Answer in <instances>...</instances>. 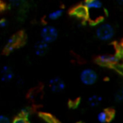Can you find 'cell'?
<instances>
[{
    "label": "cell",
    "instance_id": "1",
    "mask_svg": "<svg viewBox=\"0 0 123 123\" xmlns=\"http://www.w3.org/2000/svg\"><path fill=\"white\" fill-rule=\"evenodd\" d=\"M84 4L87 8L88 19L91 24L97 25L103 19L104 15H107V10L100 0H86Z\"/></svg>",
    "mask_w": 123,
    "mask_h": 123
},
{
    "label": "cell",
    "instance_id": "2",
    "mask_svg": "<svg viewBox=\"0 0 123 123\" xmlns=\"http://www.w3.org/2000/svg\"><path fill=\"white\" fill-rule=\"evenodd\" d=\"M115 35V30L113 26L110 24L101 23L96 29V36L101 41H109L113 39Z\"/></svg>",
    "mask_w": 123,
    "mask_h": 123
},
{
    "label": "cell",
    "instance_id": "3",
    "mask_svg": "<svg viewBox=\"0 0 123 123\" xmlns=\"http://www.w3.org/2000/svg\"><path fill=\"white\" fill-rule=\"evenodd\" d=\"M41 39L45 41L48 44L53 43L58 38V30L52 25H45L40 30Z\"/></svg>",
    "mask_w": 123,
    "mask_h": 123
},
{
    "label": "cell",
    "instance_id": "4",
    "mask_svg": "<svg viewBox=\"0 0 123 123\" xmlns=\"http://www.w3.org/2000/svg\"><path fill=\"white\" fill-rule=\"evenodd\" d=\"M98 74L93 69L86 68L80 74V80L86 86H92L96 82Z\"/></svg>",
    "mask_w": 123,
    "mask_h": 123
},
{
    "label": "cell",
    "instance_id": "5",
    "mask_svg": "<svg viewBox=\"0 0 123 123\" xmlns=\"http://www.w3.org/2000/svg\"><path fill=\"white\" fill-rule=\"evenodd\" d=\"M49 87L50 91L54 93H60L65 90V83L61 78L53 77L49 81Z\"/></svg>",
    "mask_w": 123,
    "mask_h": 123
},
{
    "label": "cell",
    "instance_id": "6",
    "mask_svg": "<svg viewBox=\"0 0 123 123\" xmlns=\"http://www.w3.org/2000/svg\"><path fill=\"white\" fill-rule=\"evenodd\" d=\"M72 16L81 19H88V10L86 5H79L72 9L70 12Z\"/></svg>",
    "mask_w": 123,
    "mask_h": 123
},
{
    "label": "cell",
    "instance_id": "7",
    "mask_svg": "<svg viewBox=\"0 0 123 123\" xmlns=\"http://www.w3.org/2000/svg\"><path fill=\"white\" fill-rule=\"evenodd\" d=\"M49 50V44L43 39L38 41L34 45V53L37 56H44Z\"/></svg>",
    "mask_w": 123,
    "mask_h": 123
},
{
    "label": "cell",
    "instance_id": "8",
    "mask_svg": "<svg viewBox=\"0 0 123 123\" xmlns=\"http://www.w3.org/2000/svg\"><path fill=\"white\" fill-rule=\"evenodd\" d=\"M14 76L13 71L12 70V68L8 65H4L3 66V68L1 69V81L2 82H9L10 80H12Z\"/></svg>",
    "mask_w": 123,
    "mask_h": 123
},
{
    "label": "cell",
    "instance_id": "9",
    "mask_svg": "<svg viewBox=\"0 0 123 123\" xmlns=\"http://www.w3.org/2000/svg\"><path fill=\"white\" fill-rule=\"evenodd\" d=\"M113 116H114V113L112 111L108 110V109L103 110L97 114V121L100 123H106V122H108L109 121L111 120Z\"/></svg>",
    "mask_w": 123,
    "mask_h": 123
},
{
    "label": "cell",
    "instance_id": "10",
    "mask_svg": "<svg viewBox=\"0 0 123 123\" xmlns=\"http://www.w3.org/2000/svg\"><path fill=\"white\" fill-rule=\"evenodd\" d=\"M117 61V58L115 55H103L99 56L98 62L100 65H111L116 64Z\"/></svg>",
    "mask_w": 123,
    "mask_h": 123
},
{
    "label": "cell",
    "instance_id": "11",
    "mask_svg": "<svg viewBox=\"0 0 123 123\" xmlns=\"http://www.w3.org/2000/svg\"><path fill=\"white\" fill-rule=\"evenodd\" d=\"M102 101V97L100 96V95L97 94H94L91 95V96H89L87 100V103L88 105L91 107H96L101 103Z\"/></svg>",
    "mask_w": 123,
    "mask_h": 123
},
{
    "label": "cell",
    "instance_id": "12",
    "mask_svg": "<svg viewBox=\"0 0 123 123\" xmlns=\"http://www.w3.org/2000/svg\"><path fill=\"white\" fill-rule=\"evenodd\" d=\"M17 43H18V37H17V36H13V37L10 38L8 40L7 45H6V47H5V50H6L8 53L13 51V50L14 49V47Z\"/></svg>",
    "mask_w": 123,
    "mask_h": 123
},
{
    "label": "cell",
    "instance_id": "13",
    "mask_svg": "<svg viewBox=\"0 0 123 123\" xmlns=\"http://www.w3.org/2000/svg\"><path fill=\"white\" fill-rule=\"evenodd\" d=\"M63 14V10L61 8H59V9H55L54 11H52L51 13H49L48 15V18L50 20H56L58 18H60V17Z\"/></svg>",
    "mask_w": 123,
    "mask_h": 123
},
{
    "label": "cell",
    "instance_id": "14",
    "mask_svg": "<svg viewBox=\"0 0 123 123\" xmlns=\"http://www.w3.org/2000/svg\"><path fill=\"white\" fill-rule=\"evenodd\" d=\"M12 123H29V122L28 120V117H24L22 115H18V117L13 119Z\"/></svg>",
    "mask_w": 123,
    "mask_h": 123
},
{
    "label": "cell",
    "instance_id": "15",
    "mask_svg": "<svg viewBox=\"0 0 123 123\" xmlns=\"http://www.w3.org/2000/svg\"><path fill=\"white\" fill-rule=\"evenodd\" d=\"M115 100L117 102H123V87L117 91L115 95Z\"/></svg>",
    "mask_w": 123,
    "mask_h": 123
},
{
    "label": "cell",
    "instance_id": "16",
    "mask_svg": "<svg viewBox=\"0 0 123 123\" xmlns=\"http://www.w3.org/2000/svg\"><path fill=\"white\" fill-rule=\"evenodd\" d=\"M0 123H12V122L7 116L0 115Z\"/></svg>",
    "mask_w": 123,
    "mask_h": 123
},
{
    "label": "cell",
    "instance_id": "17",
    "mask_svg": "<svg viewBox=\"0 0 123 123\" xmlns=\"http://www.w3.org/2000/svg\"><path fill=\"white\" fill-rule=\"evenodd\" d=\"M8 1H9L10 4H12L13 6H18L21 4L23 0H8Z\"/></svg>",
    "mask_w": 123,
    "mask_h": 123
},
{
    "label": "cell",
    "instance_id": "18",
    "mask_svg": "<svg viewBox=\"0 0 123 123\" xmlns=\"http://www.w3.org/2000/svg\"><path fill=\"white\" fill-rule=\"evenodd\" d=\"M6 25H7V21L4 19V18H2V19H0V27L4 28Z\"/></svg>",
    "mask_w": 123,
    "mask_h": 123
},
{
    "label": "cell",
    "instance_id": "19",
    "mask_svg": "<svg viewBox=\"0 0 123 123\" xmlns=\"http://www.w3.org/2000/svg\"><path fill=\"white\" fill-rule=\"evenodd\" d=\"M117 70H119V72H120L121 74L123 75V62L121 65H119V66H118V68H117Z\"/></svg>",
    "mask_w": 123,
    "mask_h": 123
},
{
    "label": "cell",
    "instance_id": "20",
    "mask_svg": "<svg viewBox=\"0 0 123 123\" xmlns=\"http://www.w3.org/2000/svg\"><path fill=\"white\" fill-rule=\"evenodd\" d=\"M116 2H117L118 4L120 5H123V0H116Z\"/></svg>",
    "mask_w": 123,
    "mask_h": 123
},
{
    "label": "cell",
    "instance_id": "21",
    "mask_svg": "<svg viewBox=\"0 0 123 123\" xmlns=\"http://www.w3.org/2000/svg\"><path fill=\"white\" fill-rule=\"evenodd\" d=\"M122 44H123V40H122Z\"/></svg>",
    "mask_w": 123,
    "mask_h": 123
}]
</instances>
